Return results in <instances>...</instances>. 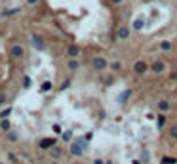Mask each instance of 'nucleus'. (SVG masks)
<instances>
[{
  "label": "nucleus",
  "instance_id": "obj_1",
  "mask_svg": "<svg viewBox=\"0 0 177 164\" xmlns=\"http://www.w3.org/2000/svg\"><path fill=\"white\" fill-rule=\"evenodd\" d=\"M147 69H148V65H147L145 61H135V65H133L135 75H145V73H147Z\"/></svg>",
  "mask_w": 177,
  "mask_h": 164
},
{
  "label": "nucleus",
  "instance_id": "obj_2",
  "mask_svg": "<svg viewBox=\"0 0 177 164\" xmlns=\"http://www.w3.org/2000/svg\"><path fill=\"white\" fill-rule=\"evenodd\" d=\"M55 145V137H46L40 141V149H52Z\"/></svg>",
  "mask_w": 177,
  "mask_h": 164
},
{
  "label": "nucleus",
  "instance_id": "obj_3",
  "mask_svg": "<svg viewBox=\"0 0 177 164\" xmlns=\"http://www.w3.org/2000/svg\"><path fill=\"white\" fill-rule=\"evenodd\" d=\"M33 44H34L36 50H46V44H44V40L40 38V34H33Z\"/></svg>",
  "mask_w": 177,
  "mask_h": 164
},
{
  "label": "nucleus",
  "instance_id": "obj_4",
  "mask_svg": "<svg viewBox=\"0 0 177 164\" xmlns=\"http://www.w3.org/2000/svg\"><path fill=\"white\" fill-rule=\"evenodd\" d=\"M107 67V61L103 57H95L93 59V69H97V71H103V69Z\"/></svg>",
  "mask_w": 177,
  "mask_h": 164
},
{
  "label": "nucleus",
  "instance_id": "obj_5",
  "mask_svg": "<svg viewBox=\"0 0 177 164\" xmlns=\"http://www.w3.org/2000/svg\"><path fill=\"white\" fill-rule=\"evenodd\" d=\"M23 48L21 46H12V57H15V59H21L23 57Z\"/></svg>",
  "mask_w": 177,
  "mask_h": 164
},
{
  "label": "nucleus",
  "instance_id": "obj_6",
  "mask_svg": "<svg viewBox=\"0 0 177 164\" xmlns=\"http://www.w3.org/2000/svg\"><path fill=\"white\" fill-rule=\"evenodd\" d=\"M70 153H72L74 156H80V155H82V143H80V141L74 143V145L70 147Z\"/></svg>",
  "mask_w": 177,
  "mask_h": 164
},
{
  "label": "nucleus",
  "instance_id": "obj_7",
  "mask_svg": "<svg viewBox=\"0 0 177 164\" xmlns=\"http://www.w3.org/2000/svg\"><path fill=\"white\" fill-rule=\"evenodd\" d=\"M128 36H130V29H128V27H120V29H118V38L126 40Z\"/></svg>",
  "mask_w": 177,
  "mask_h": 164
},
{
  "label": "nucleus",
  "instance_id": "obj_8",
  "mask_svg": "<svg viewBox=\"0 0 177 164\" xmlns=\"http://www.w3.org/2000/svg\"><path fill=\"white\" fill-rule=\"evenodd\" d=\"M150 69H153L154 73H162V71H164V63H162V61H154L153 65H150Z\"/></svg>",
  "mask_w": 177,
  "mask_h": 164
},
{
  "label": "nucleus",
  "instance_id": "obj_9",
  "mask_svg": "<svg viewBox=\"0 0 177 164\" xmlns=\"http://www.w3.org/2000/svg\"><path fill=\"white\" fill-rule=\"evenodd\" d=\"M130 96H132V90H124V92L120 93V98H118V101H120V103H124V101H126V99H128Z\"/></svg>",
  "mask_w": 177,
  "mask_h": 164
},
{
  "label": "nucleus",
  "instance_id": "obj_10",
  "mask_svg": "<svg viewBox=\"0 0 177 164\" xmlns=\"http://www.w3.org/2000/svg\"><path fill=\"white\" fill-rule=\"evenodd\" d=\"M67 54H69L70 57H76V56L80 54V50H78V46H70V48L67 50Z\"/></svg>",
  "mask_w": 177,
  "mask_h": 164
},
{
  "label": "nucleus",
  "instance_id": "obj_11",
  "mask_svg": "<svg viewBox=\"0 0 177 164\" xmlns=\"http://www.w3.org/2000/svg\"><path fill=\"white\" fill-rule=\"evenodd\" d=\"M168 109H169V103H168V101H158V111L166 113Z\"/></svg>",
  "mask_w": 177,
  "mask_h": 164
},
{
  "label": "nucleus",
  "instance_id": "obj_12",
  "mask_svg": "<svg viewBox=\"0 0 177 164\" xmlns=\"http://www.w3.org/2000/svg\"><path fill=\"white\" fill-rule=\"evenodd\" d=\"M160 50H164V52H168V50H171V44H169L168 40H164V42H160Z\"/></svg>",
  "mask_w": 177,
  "mask_h": 164
},
{
  "label": "nucleus",
  "instance_id": "obj_13",
  "mask_svg": "<svg viewBox=\"0 0 177 164\" xmlns=\"http://www.w3.org/2000/svg\"><path fill=\"white\" fill-rule=\"evenodd\" d=\"M69 69H70V71H76V69H78V61L76 59H70L69 61Z\"/></svg>",
  "mask_w": 177,
  "mask_h": 164
},
{
  "label": "nucleus",
  "instance_id": "obj_14",
  "mask_svg": "<svg viewBox=\"0 0 177 164\" xmlns=\"http://www.w3.org/2000/svg\"><path fill=\"white\" fill-rule=\"evenodd\" d=\"M48 90H52V82H44L42 84V92H48Z\"/></svg>",
  "mask_w": 177,
  "mask_h": 164
},
{
  "label": "nucleus",
  "instance_id": "obj_15",
  "mask_svg": "<svg viewBox=\"0 0 177 164\" xmlns=\"http://www.w3.org/2000/svg\"><path fill=\"white\" fill-rule=\"evenodd\" d=\"M0 126H2V130H6V132H8V130H10V122H8V120H6V119H4V120H2V124H0Z\"/></svg>",
  "mask_w": 177,
  "mask_h": 164
},
{
  "label": "nucleus",
  "instance_id": "obj_16",
  "mask_svg": "<svg viewBox=\"0 0 177 164\" xmlns=\"http://www.w3.org/2000/svg\"><path fill=\"white\" fill-rule=\"evenodd\" d=\"M59 155H61V151H59L57 147H52V156H55V158H57Z\"/></svg>",
  "mask_w": 177,
  "mask_h": 164
},
{
  "label": "nucleus",
  "instance_id": "obj_17",
  "mask_svg": "<svg viewBox=\"0 0 177 164\" xmlns=\"http://www.w3.org/2000/svg\"><path fill=\"white\" fill-rule=\"evenodd\" d=\"M175 158H162V164H175Z\"/></svg>",
  "mask_w": 177,
  "mask_h": 164
},
{
  "label": "nucleus",
  "instance_id": "obj_18",
  "mask_svg": "<svg viewBox=\"0 0 177 164\" xmlns=\"http://www.w3.org/2000/svg\"><path fill=\"white\" fill-rule=\"evenodd\" d=\"M133 27H135L137 31H139V29H143V21H141V19H137V21L133 23Z\"/></svg>",
  "mask_w": 177,
  "mask_h": 164
},
{
  "label": "nucleus",
  "instance_id": "obj_19",
  "mask_svg": "<svg viewBox=\"0 0 177 164\" xmlns=\"http://www.w3.org/2000/svg\"><path fill=\"white\" fill-rule=\"evenodd\" d=\"M169 134H171V137H175V139H177V126H171Z\"/></svg>",
  "mask_w": 177,
  "mask_h": 164
},
{
  "label": "nucleus",
  "instance_id": "obj_20",
  "mask_svg": "<svg viewBox=\"0 0 177 164\" xmlns=\"http://www.w3.org/2000/svg\"><path fill=\"white\" fill-rule=\"evenodd\" d=\"M12 113V109H6V111H2L0 113V116H2V119H8V114Z\"/></svg>",
  "mask_w": 177,
  "mask_h": 164
},
{
  "label": "nucleus",
  "instance_id": "obj_21",
  "mask_svg": "<svg viewBox=\"0 0 177 164\" xmlns=\"http://www.w3.org/2000/svg\"><path fill=\"white\" fill-rule=\"evenodd\" d=\"M111 67H112V71H118V69H120V63H118V61H114Z\"/></svg>",
  "mask_w": 177,
  "mask_h": 164
},
{
  "label": "nucleus",
  "instance_id": "obj_22",
  "mask_svg": "<svg viewBox=\"0 0 177 164\" xmlns=\"http://www.w3.org/2000/svg\"><path fill=\"white\" fill-rule=\"evenodd\" d=\"M70 135H72L70 132H65V134H63V139H65V141H69V139H70Z\"/></svg>",
  "mask_w": 177,
  "mask_h": 164
},
{
  "label": "nucleus",
  "instance_id": "obj_23",
  "mask_svg": "<svg viewBox=\"0 0 177 164\" xmlns=\"http://www.w3.org/2000/svg\"><path fill=\"white\" fill-rule=\"evenodd\" d=\"M69 86H70V80H67V82H63V84H61V90H67Z\"/></svg>",
  "mask_w": 177,
  "mask_h": 164
},
{
  "label": "nucleus",
  "instance_id": "obj_24",
  "mask_svg": "<svg viewBox=\"0 0 177 164\" xmlns=\"http://www.w3.org/2000/svg\"><path fill=\"white\" fill-rule=\"evenodd\" d=\"M164 122H166L164 116H158V126H164Z\"/></svg>",
  "mask_w": 177,
  "mask_h": 164
},
{
  "label": "nucleus",
  "instance_id": "obj_25",
  "mask_svg": "<svg viewBox=\"0 0 177 164\" xmlns=\"http://www.w3.org/2000/svg\"><path fill=\"white\" fill-rule=\"evenodd\" d=\"M8 137H10V141H15V139H17V135H15V134H10Z\"/></svg>",
  "mask_w": 177,
  "mask_h": 164
},
{
  "label": "nucleus",
  "instance_id": "obj_26",
  "mask_svg": "<svg viewBox=\"0 0 177 164\" xmlns=\"http://www.w3.org/2000/svg\"><path fill=\"white\" fill-rule=\"evenodd\" d=\"M4 101H6V96H4V93H0V105H2Z\"/></svg>",
  "mask_w": 177,
  "mask_h": 164
},
{
  "label": "nucleus",
  "instance_id": "obj_27",
  "mask_svg": "<svg viewBox=\"0 0 177 164\" xmlns=\"http://www.w3.org/2000/svg\"><path fill=\"white\" fill-rule=\"evenodd\" d=\"M38 0H27V4H36Z\"/></svg>",
  "mask_w": 177,
  "mask_h": 164
},
{
  "label": "nucleus",
  "instance_id": "obj_28",
  "mask_svg": "<svg viewBox=\"0 0 177 164\" xmlns=\"http://www.w3.org/2000/svg\"><path fill=\"white\" fill-rule=\"evenodd\" d=\"M93 164H105V162H103V160H99V158H97V160H95Z\"/></svg>",
  "mask_w": 177,
  "mask_h": 164
},
{
  "label": "nucleus",
  "instance_id": "obj_29",
  "mask_svg": "<svg viewBox=\"0 0 177 164\" xmlns=\"http://www.w3.org/2000/svg\"><path fill=\"white\" fill-rule=\"evenodd\" d=\"M111 2H112V4H120V2H122V0H111Z\"/></svg>",
  "mask_w": 177,
  "mask_h": 164
},
{
  "label": "nucleus",
  "instance_id": "obj_30",
  "mask_svg": "<svg viewBox=\"0 0 177 164\" xmlns=\"http://www.w3.org/2000/svg\"><path fill=\"white\" fill-rule=\"evenodd\" d=\"M143 2H148V0H143Z\"/></svg>",
  "mask_w": 177,
  "mask_h": 164
},
{
  "label": "nucleus",
  "instance_id": "obj_31",
  "mask_svg": "<svg viewBox=\"0 0 177 164\" xmlns=\"http://www.w3.org/2000/svg\"><path fill=\"white\" fill-rule=\"evenodd\" d=\"M107 164H112V162H107Z\"/></svg>",
  "mask_w": 177,
  "mask_h": 164
},
{
  "label": "nucleus",
  "instance_id": "obj_32",
  "mask_svg": "<svg viewBox=\"0 0 177 164\" xmlns=\"http://www.w3.org/2000/svg\"><path fill=\"white\" fill-rule=\"evenodd\" d=\"M0 164H2V162H0Z\"/></svg>",
  "mask_w": 177,
  "mask_h": 164
},
{
  "label": "nucleus",
  "instance_id": "obj_33",
  "mask_svg": "<svg viewBox=\"0 0 177 164\" xmlns=\"http://www.w3.org/2000/svg\"><path fill=\"white\" fill-rule=\"evenodd\" d=\"M54 164H55V162H54Z\"/></svg>",
  "mask_w": 177,
  "mask_h": 164
}]
</instances>
